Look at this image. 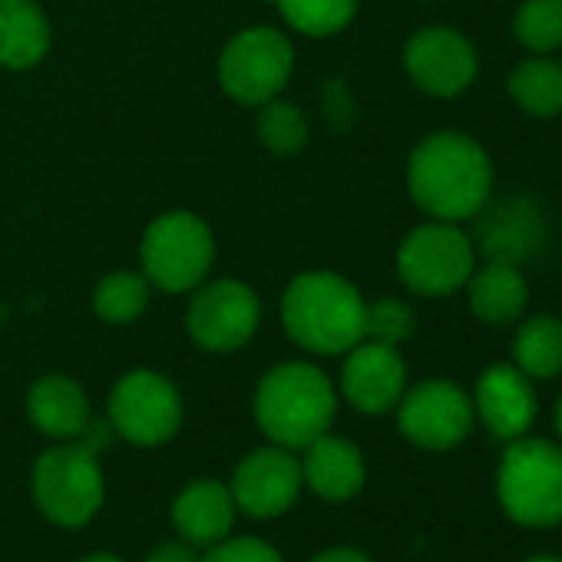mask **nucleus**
I'll return each mask as SVG.
<instances>
[{
    "label": "nucleus",
    "instance_id": "f257e3e1",
    "mask_svg": "<svg viewBox=\"0 0 562 562\" xmlns=\"http://www.w3.org/2000/svg\"><path fill=\"white\" fill-rule=\"evenodd\" d=\"M411 199L437 222H467L490 205L493 162L467 133H430L407 159Z\"/></svg>",
    "mask_w": 562,
    "mask_h": 562
},
{
    "label": "nucleus",
    "instance_id": "f03ea898",
    "mask_svg": "<svg viewBox=\"0 0 562 562\" xmlns=\"http://www.w3.org/2000/svg\"><path fill=\"white\" fill-rule=\"evenodd\" d=\"M368 302L335 271L299 274L281 299V322L312 355H348L364 341Z\"/></svg>",
    "mask_w": 562,
    "mask_h": 562
},
{
    "label": "nucleus",
    "instance_id": "7ed1b4c3",
    "mask_svg": "<svg viewBox=\"0 0 562 562\" xmlns=\"http://www.w3.org/2000/svg\"><path fill=\"white\" fill-rule=\"evenodd\" d=\"M338 414V394L315 364L289 361L271 368L255 391V420L261 434L289 450H305L328 434Z\"/></svg>",
    "mask_w": 562,
    "mask_h": 562
},
{
    "label": "nucleus",
    "instance_id": "20e7f679",
    "mask_svg": "<svg viewBox=\"0 0 562 562\" xmlns=\"http://www.w3.org/2000/svg\"><path fill=\"white\" fill-rule=\"evenodd\" d=\"M496 490L519 526H555L562 519V447L516 437L499 460Z\"/></svg>",
    "mask_w": 562,
    "mask_h": 562
},
{
    "label": "nucleus",
    "instance_id": "39448f33",
    "mask_svg": "<svg viewBox=\"0 0 562 562\" xmlns=\"http://www.w3.org/2000/svg\"><path fill=\"white\" fill-rule=\"evenodd\" d=\"M34 499L41 513L67 529L87 526L103 506V470L87 443H60L34 467Z\"/></svg>",
    "mask_w": 562,
    "mask_h": 562
},
{
    "label": "nucleus",
    "instance_id": "423d86ee",
    "mask_svg": "<svg viewBox=\"0 0 562 562\" xmlns=\"http://www.w3.org/2000/svg\"><path fill=\"white\" fill-rule=\"evenodd\" d=\"M476 268L473 238L457 222L417 225L397 248V274L414 295L447 299L460 292Z\"/></svg>",
    "mask_w": 562,
    "mask_h": 562
},
{
    "label": "nucleus",
    "instance_id": "0eeeda50",
    "mask_svg": "<svg viewBox=\"0 0 562 562\" xmlns=\"http://www.w3.org/2000/svg\"><path fill=\"white\" fill-rule=\"evenodd\" d=\"M215 258L209 225L192 212H166L143 235L146 278L162 292H189Z\"/></svg>",
    "mask_w": 562,
    "mask_h": 562
},
{
    "label": "nucleus",
    "instance_id": "6e6552de",
    "mask_svg": "<svg viewBox=\"0 0 562 562\" xmlns=\"http://www.w3.org/2000/svg\"><path fill=\"white\" fill-rule=\"evenodd\" d=\"M295 67V54L285 34L271 27H248L228 41L218 57V83L222 90L245 103L261 106L285 90Z\"/></svg>",
    "mask_w": 562,
    "mask_h": 562
},
{
    "label": "nucleus",
    "instance_id": "1a4fd4ad",
    "mask_svg": "<svg viewBox=\"0 0 562 562\" xmlns=\"http://www.w3.org/2000/svg\"><path fill=\"white\" fill-rule=\"evenodd\" d=\"M110 427L136 443L159 447L182 427V397L176 384L156 371H130L110 394Z\"/></svg>",
    "mask_w": 562,
    "mask_h": 562
},
{
    "label": "nucleus",
    "instance_id": "9d476101",
    "mask_svg": "<svg viewBox=\"0 0 562 562\" xmlns=\"http://www.w3.org/2000/svg\"><path fill=\"white\" fill-rule=\"evenodd\" d=\"M261 318V305L258 295L241 285V281H215V285H205L186 315V328L189 338L202 348V351H238L251 341L255 328Z\"/></svg>",
    "mask_w": 562,
    "mask_h": 562
},
{
    "label": "nucleus",
    "instance_id": "9b49d317",
    "mask_svg": "<svg viewBox=\"0 0 562 562\" xmlns=\"http://www.w3.org/2000/svg\"><path fill=\"white\" fill-rule=\"evenodd\" d=\"M397 427L424 450H450L473 427V401L450 381H424L401 401Z\"/></svg>",
    "mask_w": 562,
    "mask_h": 562
},
{
    "label": "nucleus",
    "instance_id": "f8f14e48",
    "mask_svg": "<svg viewBox=\"0 0 562 562\" xmlns=\"http://www.w3.org/2000/svg\"><path fill=\"white\" fill-rule=\"evenodd\" d=\"M404 67L417 90L450 100L470 90L480 60L473 44L453 27H424L404 47Z\"/></svg>",
    "mask_w": 562,
    "mask_h": 562
},
{
    "label": "nucleus",
    "instance_id": "ddd939ff",
    "mask_svg": "<svg viewBox=\"0 0 562 562\" xmlns=\"http://www.w3.org/2000/svg\"><path fill=\"white\" fill-rule=\"evenodd\" d=\"M228 490L241 513L255 519L281 516L302 493V463L289 447H258L235 467Z\"/></svg>",
    "mask_w": 562,
    "mask_h": 562
},
{
    "label": "nucleus",
    "instance_id": "4468645a",
    "mask_svg": "<svg viewBox=\"0 0 562 562\" xmlns=\"http://www.w3.org/2000/svg\"><path fill=\"white\" fill-rule=\"evenodd\" d=\"M407 387V368L394 345H381L364 338L348 351L341 371V391L351 407L361 414H384L391 411Z\"/></svg>",
    "mask_w": 562,
    "mask_h": 562
},
{
    "label": "nucleus",
    "instance_id": "2eb2a0df",
    "mask_svg": "<svg viewBox=\"0 0 562 562\" xmlns=\"http://www.w3.org/2000/svg\"><path fill=\"white\" fill-rule=\"evenodd\" d=\"M473 414H480L486 430L503 440L522 437L536 420V394L529 378L516 364H490L476 381Z\"/></svg>",
    "mask_w": 562,
    "mask_h": 562
},
{
    "label": "nucleus",
    "instance_id": "dca6fc26",
    "mask_svg": "<svg viewBox=\"0 0 562 562\" xmlns=\"http://www.w3.org/2000/svg\"><path fill=\"white\" fill-rule=\"evenodd\" d=\"M480 225H476V245L486 258L493 261H513L519 265L539 245L546 241V222L542 212L536 209L532 199H506L496 202L493 209H480Z\"/></svg>",
    "mask_w": 562,
    "mask_h": 562
},
{
    "label": "nucleus",
    "instance_id": "f3484780",
    "mask_svg": "<svg viewBox=\"0 0 562 562\" xmlns=\"http://www.w3.org/2000/svg\"><path fill=\"white\" fill-rule=\"evenodd\" d=\"M299 463H302V483H308L312 493H318L328 503H345L358 496L368 480L361 450L351 440L331 437V434H322L318 440H312L305 447V460Z\"/></svg>",
    "mask_w": 562,
    "mask_h": 562
},
{
    "label": "nucleus",
    "instance_id": "a211bd4d",
    "mask_svg": "<svg viewBox=\"0 0 562 562\" xmlns=\"http://www.w3.org/2000/svg\"><path fill=\"white\" fill-rule=\"evenodd\" d=\"M235 513L238 506L225 483L195 480L179 490L172 503V526L189 546H215L232 532Z\"/></svg>",
    "mask_w": 562,
    "mask_h": 562
},
{
    "label": "nucleus",
    "instance_id": "6ab92c4d",
    "mask_svg": "<svg viewBox=\"0 0 562 562\" xmlns=\"http://www.w3.org/2000/svg\"><path fill=\"white\" fill-rule=\"evenodd\" d=\"M463 289H467L470 312L483 325H509L522 315V308L529 302V285H526L519 265H513V261L486 258L483 268H473Z\"/></svg>",
    "mask_w": 562,
    "mask_h": 562
},
{
    "label": "nucleus",
    "instance_id": "aec40b11",
    "mask_svg": "<svg viewBox=\"0 0 562 562\" xmlns=\"http://www.w3.org/2000/svg\"><path fill=\"white\" fill-rule=\"evenodd\" d=\"M27 417L37 430L57 440H74L90 424L87 391L64 374H47L27 391Z\"/></svg>",
    "mask_w": 562,
    "mask_h": 562
},
{
    "label": "nucleus",
    "instance_id": "412c9836",
    "mask_svg": "<svg viewBox=\"0 0 562 562\" xmlns=\"http://www.w3.org/2000/svg\"><path fill=\"white\" fill-rule=\"evenodd\" d=\"M50 50V24L34 0H0V67L27 70Z\"/></svg>",
    "mask_w": 562,
    "mask_h": 562
},
{
    "label": "nucleus",
    "instance_id": "4be33fe9",
    "mask_svg": "<svg viewBox=\"0 0 562 562\" xmlns=\"http://www.w3.org/2000/svg\"><path fill=\"white\" fill-rule=\"evenodd\" d=\"M506 90L522 113L552 120L562 113V64L549 54H536L513 67Z\"/></svg>",
    "mask_w": 562,
    "mask_h": 562
},
{
    "label": "nucleus",
    "instance_id": "5701e85b",
    "mask_svg": "<svg viewBox=\"0 0 562 562\" xmlns=\"http://www.w3.org/2000/svg\"><path fill=\"white\" fill-rule=\"evenodd\" d=\"M513 364L526 378H555L562 374V322L552 315H536L519 325L513 335Z\"/></svg>",
    "mask_w": 562,
    "mask_h": 562
},
{
    "label": "nucleus",
    "instance_id": "b1692460",
    "mask_svg": "<svg viewBox=\"0 0 562 562\" xmlns=\"http://www.w3.org/2000/svg\"><path fill=\"white\" fill-rule=\"evenodd\" d=\"M146 305H149V278L136 271L106 274L93 295V308L106 325H130L146 312Z\"/></svg>",
    "mask_w": 562,
    "mask_h": 562
},
{
    "label": "nucleus",
    "instance_id": "393cba45",
    "mask_svg": "<svg viewBox=\"0 0 562 562\" xmlns=\"http://www.w3.org/2000/svg\"><path fill=\"white\" fill-rule=\"evenodd\" d=\"M274 4L281 18L308 37H331L358 14V0H274Z\"/></svg>",
    "mask_w": 562,
    "mask_h": 562
},
{
    "label": "nucleus",
    "instance_id": "a878e982",
    "mask_svg": "<svg viewBox=\"0 0 562 562\" xmlns=\"http://www.w3.org/2000/svg\"><path fill=\"white\" fill-rule=\"evenodd\" d=\"M513 34L529 54H555L562 47V0H522Z\"/></svg>",
    "mask_w": 562,
    "mask_h": 562
},
{
    "label": "nucleus",
    "instance_id": "bb28decb",
    "mask_svg": "<svg viewBox=\"0 0 562 562\" xmlns=\"http://www.w3.org/2000/svg\"><path fill=\"white\" fill-rule=\"evenodd\" d=\"M258 136L271 153H295L308 143V120L292 103H261L258 113Z\"/></svg>",
    "mask_w": 562,
    "mask_h": 562
},
{
    "label": "nucleus",
    "instance_id": "cd10ccee",
    "mask_svg": "<svg viewBox=\"0 0 562 562\" xmlns=\"http://www.w3.org/2000/svg\"><path fill=\"white\" fill-rule=\"evenodd\" d=\"M414 331H417V318H414V308L407 302H401V299H378L374 305H368L364 338L397 348Z\"/></svg>",
    "mask_w": 562,
    "mask_h": 562
},
{
    "label": "nucleus",
    "instance_id": "c85d7f7f",
    "mask_svg": "<svg viewBox=\"0 0 562 562\" xmlns=\"http://www.w3.org/2000/svg\"><path fill=\"white\" fill-rule=\"evenodd\" d=\"M202 562H281V555L258 536H225L209 546Z\"/></svg>",
    "mask_w": 562,
    "mask_h": 562
},
{
    "label": "nucleus",
    "instance_id": "c756f323",
    "mask_svg": "<svg viewBox=\"0 0 562 562\" xmlns=\"http://www.w3.org/2000/svg\"><path fill=\"white\" fill-rule=\"evenodd\" d=\"M146 562H202V555L195 552V546H189V542H159L149 555H146Z\"/></svg>",
    "mask_w": 562,
    "mask_h": 562
},
{
    "label": "nucleus",
    "instance_id": "7c9ffc66",
    "mask_svg": "<svg viewBox=\"0 0 562 562\" xmlns=\"http://www.w3.org/2000/svg\"><path fill=\"white\" fill-rule=\"evenodd\" d=\"M312 562H374L371 555H364L361 549H355V546H335V549H325V552H318Z\"/></svg>",
    "mask_w": 562,
    "mask_h": 562
},
{
    "label": "nucleus",
    "instance_id": "2f4dec72",
    "mask_svg": "<svg viewBox=\"0 0 562 562\" xmlns=\"http://www.w3.org/2000/svg\"><path fill=\"white\" fill-rule=\"evenodd\" d=\"M80 562H123V559L120 555H110V552H93V555H87Z\"/></svg>",
    "mask_w": 562,
    "mask_h": 562
},
{
    "label": "nucleus",
    "instance_id": "473e14b6",
    "mask_svg": "<svg viewBox=\"0 0 562 562\" xmlns=\"http://www.w3.org/2000/svg\"><path fill=\"white\" fill-rule=\"evenodd\" d=\"M555 430H559V437H562V397H559V407H555Z\"/></svg>",
    "mask_w": 562,
    "mask_h": 562
},
{
    "label": "nucleus",
    "instance_id": "72a5a7b5",
    "mask_svg": "<svg viewBox=\"0 0 562 562\" xmlns=\"http://www.w3.org/2000/svg\"><path fill=\"white\" fill-rule=\"evenodd\" d=\"M526 562H562V559H555V555H532V559H526Z\"/></svg>",
    "mask_w": 562,
    "mask_h": 562
}]
</instances>
